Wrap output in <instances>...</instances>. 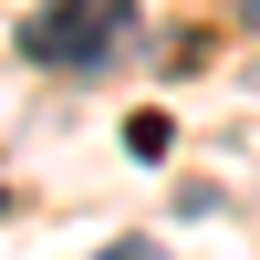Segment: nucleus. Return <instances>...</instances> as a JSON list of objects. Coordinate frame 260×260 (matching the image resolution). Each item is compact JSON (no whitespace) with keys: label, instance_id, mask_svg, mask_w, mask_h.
I'll return each instance as SVG.
<instances>
[{"label":"nucleus","instance_id":"f257e3e1","mask_svg":"<svg viewBox=\"0 0 260 260\" xmlns=\"http://www.w3.org/2000/svg\"><path fill=\"white\" fill-rule=\"evenodd\" d=\"M21 52L52 62V73H115L136 52V0H42Z\"/></svg>","mask_w":260,"mask_h":260},{"label":"nucleus","instance_id":"f03ea898","mask_svg":"<svg viewBox=\"0 0 260 260\" xmlns=\"http://www.w3.org/2000/svg\"><path fill=\"white\" fill-rule=\"evenodd\" d=\"M94 260H167V240H104Z\"/></svg>","mask_w":260,"mask_h":260}]
</instances>
